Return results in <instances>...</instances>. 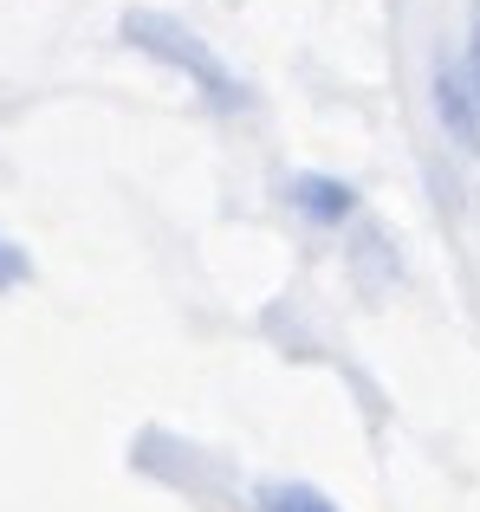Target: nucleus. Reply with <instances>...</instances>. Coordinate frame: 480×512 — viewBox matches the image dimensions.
<instances>
[{"mask_svg":"<svg viewBox=\"0 0 480 512\" xmlns=\"http://www.w3.org/2000/svg\"><path fill=\"white\" fill-rule=\"evenodd\" d=\"M124 33L137 39L143 52L169 59L176 72H189V78H195V91H202V98L215 104V111H247V85H240V78H234L228 65H221L215 52H208L202 39H195V33H182L176 20H163V13H130Z\"/></svg>","mask_w":480,"mask_h":512,"instance_id":"1","label":"nucleus"},{"mask_svg":"<svg viewBox=\"0 0 480 512\" xmlns=\"http://www.w3.org/2000/svg\"><path fill=\"white\" fill-rule=\"evenodd\" d=\"M260 512H338V506L305 480H279V487H260Z\"/></svg>","mask_w":480,"mask_h":512,"instance_id":"4","label":"nucleus"},{"mask_svg":"<svg viewBox=\"0 0 480 512\" xmlns=\"http://www.w3.org/2000/svg\"><path fill=\"white\" fill-rule=\"evenodd\" d=\"M461 72H468V91H474V104H480V20H474L468 52H461Z\"/></svg>","mask_w":480,"mask_h":512,"instance_id":"6","label":"nucleus"},{"mask_svg":"<svg viewBox=\"0 0 480 512\" xmlns=\"http://www.w3.org/2000/svg\"><path fill=\"white\" fill-rule=\"evenodd\" d=\"M429 111L461 156H480V104L468 91V72H461L455 46H435V59H429Z\"/></svg>","mask_w":480,"mask_h":512,"instance_id":"2","label":"nucleus"},{"mask_svg":"<svg viewBox=\"0 0 480 512\" xmlns=\"http://www.w3.org/2000/svg\"><path fill=\"white\" fill-rule=\"evenodd\" d=\"M286 201L312 227H344L357 214V188L338 182V175H292V182H286Z\"/></svg>","mask_w":480,"mask_h":512,"instance_id":"3","label":"nucleus"},{"mask_svg":"<svg viewBox=\"0 0 480 512\" xmlns=\"http://www.w3.org/2000/svg\"><path fill=\"white\" fill-rule=\"evenodd\" d=\"M26 279V253L13 247V240H0V292H13Z\"/></svg>","mask_w":480,"mask_h":512,"instance_id":"5","label":"nucleus"}]
</instances>
